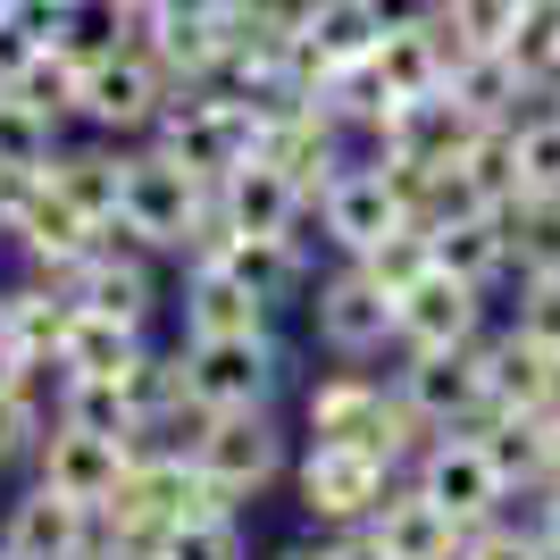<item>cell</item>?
<instances>
[{
  "instance_id": "603a6c76",
  "label": "cell",
  "mask_w": 560,
  "mask_h": 560,
  "mask_svg": "<svg viewBox=\"0 0 560 560\" xmlns=\"http://www.w3.org/2000/svg\"><path fill=\"white\" fill-rule=\"evenodd\" d=\"M43 176H50V192H68L101 234L117 226V192H126V160H117V151H101V142H59Z\"/></svg>"
},
{
  "instance_id": "6da1fadb",
  "label": "cell",
  "mask_w": 560,
  "mask_h": 560,
  "mask_svg": "<svg viewBox=\"0 0 560 560\" xmlns=\"http://www.w3.org/2000/svg\"><path fill=\"white\" fill-rule=\"evenodd\" d=\"M151 142H160L176 167H192L201 185H226L234 167L259 151V117H252V101H234V93H210V84H176V101L160 109Z\"/></svg>"
},
{
  "instance_id": "7c38bea8",
  "label": "cell",
  "mask_w": 560,
  "mask_h": 560,
  "mask_svg": "<svg viewBox=\"0 0 560 560\" xmlns=\"http://www.w3.org/2000/svg\"><path fill=\"white\" fill-rule=\"evenodd\" d=\"M376 43H385L376 0H302V34H293V75H302V93H318L335 68H360Z\"/></svg>"
},
{
  "instance_id": "9c48e42d",
  "label": "cell",
  "mask_w": 560,
  "mask_h": 560,
  "mask_svg": "<svg viewBox=\"0 0 560 560\" xmlns=\"http://www.w3.org/2000/svg\"><path fill=\"white\" fill-rule=\"evenodd\" d=\"M310 327H318V343H327L335 360H369V351L394 343V293H385V284H376L360 259H343V268L318 284Z\"/></svg>"
},
{
  "instance_id": "83f0119b",
  "label": "cell",
  "mask_w": 560,
  "mask_h": 560,
  "mask_svg": "<svg viewBox=\"0 0 560 560\" xmlns=\"http://www.w3.org/2000/svg\"><path fill=\"white\" fill-rule=\"evenodd\" d=\"M218 268H234L259 302H284V293L302 284V243H293V234H234L226 252H218Z\"/></svg>"
},
{
  "instance_id": "ab89813d",
  "label": "cell",
  "mask_w": 560,
  "mask_h": 560,
  "mask_svg": "<svg viewBox=\"0 0 560 560\" xmlns=\"http://www.w3.org/2000/svg\"><path fill=\"white\" fill-rule=\"evenodd\" d=\"M327 560H385V544H376L369 527H343V536L327 544Z\"/></svg>"
},
{
  "instance_id": "4dcf8cb0",
  "label": "cell",
  "mask_w": 560,
  "mask_h": 560,
  "mask_svg": "<svg viewBox=\"0 0 560 560\" xmlns=\"http://www.w3.org/2000/svg\"><path fill=\"white\" fill-rule=\"evenodd\" d=\"M511 68L536 84V101L560 84V0H518V25H511Z\"/></svg>"
},
{
  "instance_id": "f1b7e54d",
  "label": "cell",
  "mask_w": 560,
  "mask_h": 560,
  "mask_svg": "<svg viewBox=\"0 0 560 560\" xmlns=\"http://www.w3.org/2000/svg\"><path fill=\"white\" fill-rule=\"evenodd\" d=\"M518 142V201H560V109H518L511 117Z\"/></svg>"
},
{
  "instance_id": "2e32d148",
  "label": "cell",
  "mask_w": 560,
  "mask_h": 560,
  "mask_svg": "<svg viewBox=\"0 0 560 560\" xmlns=\"http://www.w3.org/2000/svg\"><path fill=\"white\" fill-rule=\"evenodd\" d=\"M9 234H18V252L43 268V277H75L84 259H93V243H101V226L84 210H75L68 192H50V176L34 192L18 201V218H9Z\"/></svg>"
},
{
  "instance_id": "d4e9b609",
  "label": "cell",
  "mask_w": 560,
  "mask_h": 560,
  "mask_svg": "<svg viewBox=\"0 0 560 560\" xmlns=\"http://www.w3.org/2000/svg\"><path fill=\"white\" fill-rule=\"evenodd\" d=\"M452 101H460L477 126H511L518 117V101H536V84L511 68V50H468L460 68H452V84H444Z\"/></svg>"
},
{
  "instance_id": "e0dca14e",
  "label": "cell",
  "mask_w": 560,
  "mask_h": 560,
  "mask_svg": "<svg viewBox=\"0 0 560 560\" xmlns=\"http://www.w3.org/2000/svg\"><path fill=\"white\" fill-rule=\"evenodd\" d=\"M218 210H226L234 234H293V243H302V218L318 210V201H310L277 160H259V151H252V160L218 185Z\"/></svg>"
},
{
  "instance_id": "ac0fdd59",
  "label": "cell",
  "mask_w": 560,
  "mask_h": 560,
  "mask_svg": "<svg viewBox=\"0 0 560 560\" xmlns=\"http://www.w3.org/2000/svg\"><path fill=\"white\" fill-rule=\"evenodd\" d=\"M185 343H210V335H268V318H277V302H259L252 284L234 277V268H218V259H192L185 268Z\"/></svg>"
},
{
  "instance_id": "f6af8a7d",
  "label": "cell",
  "mask_w": 560,
  "mask_h": 560,
  "mask_svg": "<svg viewBox=\"0 0 560 560\" xmlns=\"http://www.w3.org/2000/svg\"><path fill=\"white\" fill-rule=\"evenodd\" d=\"M552 486H560V427H552Z\"/></svg>"
},
{
  "instance_id": "7a4b0ae2",
  "label": "cell",
  "mask_w": 560,
  "mask_h": 560,
  "mask_svg": "<svg viewBox=\"0 0 560 560\" xmlns=\"http://www.w3.org/2000/svg\"><path fill=\"white\" fill-rule=\"evenodd\" d=\"M210 192L218 185H201L192 167H176L160 142H151V151L126 160V192H117V226L109 234L142 243V252H185L192 259V226H201V210H210Z\"/></svg>"
},
{
  "instance_id": "cb8c5ba5",
  "label": "cell",
  "mask_w": 560,
  "mask_h": 560,
  "mask_svg": "<svg viewBox=\"0 0 560 560\" xmlns=\"http://www.w3.org/2000/svg\"><path fill=\"white\" fill-rule=\"evenodd\" d=\"M427 243H435V268H452V277H468V284L511 277V226H502V210L444 218V226H427Z\"/></svg>"
},
{
  "instance_id": "ffe728a7",
  "label": "cell",
  "mask_w": 560,
  "mask_h": 560,
  "mask_svg": "<svg viewBox=\"0 0 560 560\" xmlns=\"http://www.w3.org/2000/svg\"><path fill=\"white\" fill-rule=\"evenodd\" d=\"M369 68L394 101H427V93L452 84V43L435 34V18L427 25H385V43L369 50Z\"/></svg>"
},
{
  "instance_id": "60d3db41",
  "label": "cell",
  "mask_w": 560,
  "mask_h": 560,
  "mask_svg": "<svg viewBox=\"0 0 560 560\" xmlns=\"http://www.w3.org/2000/svg\"><path fill=\"white\" fill-rule=\"evenodd\" d=\"M376 18H385V25H427V18H435V0H376Z\"/></svg>"
},
{
  "instance_id": "5bb4252c",
  "label": "cell",
  "mask_w": 560,
  "mask_h": 560,
  "mask_svg": "<svg viewBox=\"0 0 560 560\" xmlns=\"http://www.w3.org/2000/svg\"><path fill=\"white\" fill-rule=\"evenodd\" d=\"M394 226H410V218H401V201H394V185H385V167H376V160H351L343 176L318 192V234H327L343 259H360Z\"/></svg>"
},
{
  "instance_id": "f35d334b",
  "label": "cell",
  "mask_w": 560,
  "mask_h": 560,
  "mask_svg": "<svg viewBox=\"0 0 560 560\" xmlns=\"http://www.w3.org/2000/svg\"><path fill=\"white\" fill-rule=\"evenodd\" d=\"M43 34H34V25L18 18V9H0V93H18L25 84V68H34V59H43Z\"/></svg>"
},
{
  "instance_id": "ee69618b",
  "label": "cell",
  "mask_w": 560,
  "mask_h": 560,
  "mask_svg": "<svg viewBox=\"0 0 560 560\" xmlns=\"http://www.w3.org/2000/svg\"><path fill=\"white\" fill-rule=\"evenodd\" d=\"M75 560H126V552H117V544H109V536H101V544H93V552H75Z\"/></svg>"
},
{
  "instance_id": "484cf974",
  "label": "cell",
  "mask_w": 560,
  "mask_h": 560,
  "mask_svg": "<svg viewBox=\"0 0 560 560\" xmlns=\"http://www.w3.org/2000/svg\"><path fill=\"white\" fill-rule=\"evenodd\" d=\"M142 327H126V318H101V310H75L68 343H59V376H117L126 385V369L142 360Z\"/></svg>"
},
{
  "instance_id": "44dd1931",
  "label": "cell",
  "mask_w": 560,
  "mask_h": 560,
  "mask_svg": "<svg viewBox=\"0 0 560 560\" xmlns=\"http://www.w3.org/2000/svg\"><path fill=\"white\" fill-rule=\"evenodd\" d=\"M486 351V410H518V419H536L544 401L560 394V360L527 335H502V343H477Z\"/></svg>"
},
{
  "instance_id": "8d00e7d4",
  "label": "cell",
  "mask_w": 560,
  "mask_h": 560,
  "mask_svg": "<svg viewBox=\"0 0 560 560\" xmlns=\"http://www.w3.org/2000/svg\"><path fill=\"white\" fill-rule=\"evenodd\" d=\"M527 293H518V318L511 335H527V343H544L560 360V268H544V277H518Z\"/></svg>"
},
{
  "instance_id": "74e56055",
  "label": "cell",
  "mask_w": 560,
  "mask_h": 560,
  "mask_svg": "<svg viewBox=\"0 0 560 560\" xmlns=\"http://www.w3.org/2000/svg\"><path fill=\"white\" fill-rule=\"evenodd\" d=\"M460 552H468V560H552L536 527H511V518H486V527H468Z\"/></svg>"
},
{
  "instance_id": "b9f144b4",
  "label": "cell",
  "mask_w": 560,
  "mask_h": 560,
  "mask_svg": "<svg viewBox=\"0 0 560 560\" xmlns=\"http://www.w3.org/2000/svg\"><path fill=\"white\" fill-rule=\"evenodd\" d=\"M536 536H544V552L560 560V486H544V518H536Z\"/></svg>"
},
{
  "instance_id": "3957f363",
  "label": "cell",
  "mask_w": 560,
  "mask_h": 560,
  "mask_svg": "<svg viewBox=\"0 0 560 560\" xmlns=\"http://www.w3.org/2000/svg\"><path fill=\"white\" fill-rule=\"evenodd\" d=\"M167 101H176V84H167L160 59L135 50V43L109 50V59H93V68L75 75V117H84L93 135H151Z\"/></svg>"
},
{
  "instance_id": "9a60e30c",
  "label": "cell",
  "mask_w": 560,
  "mask_h": 560,
  "mask_svg": "<svg viewBox=\"0 0 560 560\" xmlns=\"http://www.w3.org/2000/svg\"><path fill=\"white\" fill-rule=\"evenodd\" d=\"M0 544L18 560H75L101 544V511H84V502H68V493H50L43 477L9 502V518H0Z\"/></svg>"
},
{
  "instance_id": "bcb514c9",
  "label": "cell",
  "mask_w": 560,
  "mask_h": 560,
  "mask_svg": "<svg viewBox=\"0 0 560 560\" xmlns=\"http://www.w3.org/2000/svg\"><path fill=\"white\" fill-rule=\"evenodd\" d=\"M0 560H18V552H9V544H0Z\"/></svg>"
},
{
  "instance_id": "ba28073f",
  "label": "cell",
  "mask_w": 560,
  "mask_h": 560,
  "mask_svg": "<svg viewBox=\"0 0 560 560\" xmlns=\"http://www.w3.org/2000/svg\"><path fill=\"white\" fill-rule=\"evenodd\" d=\"M419 493H435V502H444L460 527H486V518H502V502H511L502 468L486 460V444H477L468 427L427 435V452H419Z\"/></svg>"
},
{
  "instance_id": "1f68e13d",
  "label": "cell",
  "mask_w": 560,
  "mask_h": 560,
  "mask_svg": "<svg viewBox=\"0 0 560 560\" xmlns=\"http://www.w3.org/2000/svg\"><path fill=\"white\" fill-rule=\"evenodd\" d=\"M518 25V0H435V34L452 43V68L468 50H502Z\"/></svg>"
},
{
  "instance_id": "836d02e7",
  "label": "cell",
  "mask_w": 560,
  "mask_h": 560,
  "mask_svg": "<svg viewBox=\"0 0 560 560\" xmlns=\"http://www.w3.org/2000/svg\"><path fill=\"white\" fill-rule=\"evenodd\" d=\"M160 560H252V544H243V518L234 511H210V518H176Z\"/></svg>"
},
{
  "instance_id": "4fadbf2b",
  "label": "cell",
  "mask_w": 560,
  "mask_h": 560,
  "mask_svg": "<svg viewBox=\"0 0 560 560\" xmlns=\"http://www.w3.org/2000/svg\"><path fill=\"white\" fill-rule=\"evenodd\" d=\"M75 293V310H101V318H126V327H151V310H160V277H151V252L142 243H117V234H101L93 259L75 268V277H59Z\"/></svg>"
},
{
  "instance_id": "d6986e66",
  "label": "cell",
  "mask_w": 560,
  "mask_h": 560,
  "mask_svg": "<svg viewBox=\"0 0 560 560\" xmlns=\"http://www.w3.org/2000/svg\"><path fill=\"white\" fill-rule=\"evenodd\" d=\"M369 536L385 544V560H444V552H460V518L435 502V493H419V486H394L385 502H376V518H369Z\"/></svg>"
},
{
  "instance_id": "8fae6325",
  "label": "cell",
  "mask_w": 560,
  "mask_h": 560,
  "mask_svg": "<svg viewBox=\"0 0 560 560\" xmlns=\"http://www.w3.org/2000/svg\"><path fill=\"white\" fill-rule=\"evenodd\" d=\"M394 385H401V401H410L435 435H444V427H477V419H486V351H477V343L410 351V369H401Z\"/></svg>"
},
{
  "instance_id": "8992f818",
  "label": "cell",
  "mask_w": 560,
  "mask_h": 560,
  "mask_svg": "<svg viewBox=\"0 0 560 560\" xmlns=\"http://www.w3.org/2000/svg\"><path fill=\"white\" fill-rule=\"evenodd\" d=\"M192 468H201L226 502H252L259 486H277V468H284L277 410H218L210 435L192 444Z\"/></svg>"
},
{
  "instance_id": "e575fe53",
  "label": "cell",
  "mask_w": 560,
  "mask_h": 560,
  "mask_svg": "<svg viewBox=\"0 0 560 560\" xmlns=\"http://www.w3.org/2000/svg\"><path fill=\"white\" fill-rule=\"evenodd\" d=\"M360 268H369L385 293H401V284H419L427 268H435V243H427V226L410 218V226H394L385 243H369V252H360Z\"/></svg>"
},
{
  "instance_id": "30bf717a",
  "label": "cell",
  "mask_w": 560,
  "mask_h": 560,
  "mask_svg": "<svg viewBox=\"0 0 560 560\" xmlns=\"http://www.w3.org/2000/svg\"><path fill=\"white\" fill-rule=\"evenodd\" d=\"M135 435H93V427H50L43 435V452H34V477H43L50 493H68V502H84V511H101L117 493V477L135 468Z\"/></svg>"
},
{
  "instance_id": "5b68a950",
  "label": "cell",
  "mask_w": 560,
  "mask_h": 560,
  "mask_svg": "<svg viewBox=\"0 0 560 560\" xmlns=\"http://www.w3.org/2000/svg\"><path fill=\"white\" fill-rule=\"evenodd\" d=\"M385 493H394V460H376L369 444H310L302 452V511L310 518L369 527Z\"/></svg>"
},
{
  "instance_id": "7dc6e473",
  "label": "cell",
  "mask_w": 560,
  "mask_h": 560,
  "mask_svg": "<svg viewBox=\"0 0 560 560\" xmlns=\"http://www.w3.org/2000/svg\"><path fill=\"white\" fill-rule=\"evenodd\" d=\"M552 93H560V84H552ZM552 93H544V101H552Z\"/></svg>"
},
{
  "instance_id": "277c9868",
  "label": "cell",
  "mask_w": 560,
  "mask_h": 560,
  "mask_svg": "<svg viewBox=\"0 0 560 560\" xmlns=\"http://www.w3.org/2000/svg\"><path fill=\"white\" fill-rule=\"evenodd\" d=\"M284 385L277 335H210V343H185V394L210 401V410H268Z\"/></svg>"
},
{
  "instance_id": "7bdbcfd3",
  "label": "cell",
  "mask_w": 560,
  "mask_h": 560,
  "mask_svg": "<svg viewBox=\"0 0 560 560\" xmlns=\"http://www.w3.org/2000/svg\"><path fill=\"white\" fill-rule=\"evenodd\" d=\"M25 376H34V369H25V351L0 335V394H9V385H25Z\"/></svg>"
},
{
  "instance_id": "c3c4849f",
  "label": "cell",
  "mask_w": 560,
  "mask_h": 560,
  "mask_svg": "<svg viewBox=\"0 0 560 560\" xmlns=\"http://www.w3.org/2000/svg\"><path fill=\"white\" fill-rule=\"evenodd\" d=\"M552 109H560V93H552Z\"/></svg>"
},
{
  "instance_id": "f546056e",
  "label": "cell",
  "mask_w": 560,
  "mask_h": 560,
  "mask_svg": "<svg viewBox=\"0 0 560 560\" xmlns=\"http://www.w3.org/2000/svg\"><path fill=\"white\" fill-rule=\"evenodd\" d=\"M68 427H93V435H135L142 444V419L135 401H126V385L117 376H59V401H50Z\"/></svg>"
},
{
  "instance_id": "52a82bcc",
  "label": "cell",
  "mask_w": 560,
  "mask_h": 560,
  "mask_svg": "<svg viewBox=\"0 0 560 560\" xmlns=\"http://www.w3.org/2000/svg\"><path fill=\"white\" fill-rule=\"evenodd\" d=\"M486 327V284L452 277V268H427L419 284L394 293V343L401 351H452V343H477Z\"/></svg>"
},
{
  "instance_id": "7402d4cb",
  "label": "cell",
  "mask_w": 560,
  "mask_h": 560,
  "mask_svg": "<svg viewBox=\"0 0 560 560\" xmlns=\"http://www.w3.org/2000/svg\"><path fill=\"white\" fill-rule=\"evenodd\" d=\"M68 327H75V293L68 284H9L0 293V335L25 351V369H59V343H68Z\"/></svg>"
},
{
  "instance_id": "4316f807",
  "label": "cell",
  "mask_w": 560,
  "mask_h": 560,
  "mask_svg": "<svg viewBox=\"0 0 560 560\" xmlns=\"http://www.w3.org/2000/svg\"><path fill=\"white\" fill-rule=\"evenodd\" d=\"M477 444L502 468V486H552V427L518 419V410H486L477 419Z\"/></svg>"
},
{
  "instance_id": "d6a6232c",
  "label": "cell",
  "mask_w": 560,
  "mask_h": 560,
  "mask_svg": "<svg viewBox=\"0 0 560 560\" xmlns=\"http://www.w3.org/2000/svg\"><path fill=\"white\" fill-rule=\"evenodd\" d=\"M50 151H59V117L0 93V167H50Z\"/></svg>"
},
{
  "instance_id": "d590c367",
  "label": "cell",
  "mask_w": 560,
  "mask_h": 560,
  "mask_svg": "<svg viewBox=\"0 0 560 560\" xmlns=\"http://www.w3.org/2000/svg\"><path fill=\"white\" fill-rule=\"evenodd\" d=\"M50 427H59V410H43L34 376H25V385H9V394H0V468H9V460H34Z\"/></svg>"
}]
</instances>
